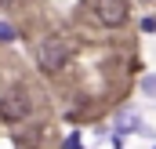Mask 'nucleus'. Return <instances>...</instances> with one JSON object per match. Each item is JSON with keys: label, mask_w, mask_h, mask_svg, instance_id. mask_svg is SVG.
<instances>
[{"label": "nucleus", "mask_w": 156, "mask_h": 149, "mask_svg": "<svg viewBox=\"0 0 156 149\" xmlns=\"http://www.w3.org/2000/svg\"><path fill=\"white\" fill-rule=\"evenodd\" d=\"M37 62L44 73H58L66 62H69V47H66V40H44L37 51Z\"/></svg>", "instance_id": "obj_1"}, {"label": "nucleus", "mask_w": 156, "mask_h": 149, "mask_svg": "<svg viewBox=\"0 0 156 149\" xmlns=\"http://www.w3.org/2000/svg\"><path fill=\"white\" fill-rule=\"evenodd\" d=\"M94 15L102 26H123L127 22V0H98Z\"/></svg>", "instance_id": "obj_2"}, {"label": "nucleus", "mask_w": 156, "mask_h": 149, "mask_svg": "<svg viewBox=\"0 0 156 149\" xmlns=\"http://www.w3.org/2000/svg\"><path fill=\"white\" fill-rule=\"evenodd\" d=\"M0 116H4V120H11V124H15V120H26V116H29V98H26L22 91L7 95V98L0 102Z\"/></svg>", "instance_id": "obj_3"}, {"label": "nucleus", "mask_w": 156, "mask_h": 149, "mask_svg": "<svg viewBox=\"0 0 156 149\" xmlns=\"http://www.w3.org/2000/svg\"><path fill=\"white\" fill-rule=\"evenodd\" d=\"M127 127H131V131H142V120H138L134 113H131V116L123 113V116H120V131H127Z\"/></svg>", "instance_id": "obj_4"}, {"label": "nucleus", "mask_w": 156, "mask_h": 149, "mask_svg": "<svg viewBox=\"0 0 156 149\" xmlns=\"http://www.w3.org/2000/svg\"><path fill=\"white\" fill-rule=\"evenodd\" d=\"M0 40H15V26H7V22H0Z\"/></svg>", "instance_id": "obj_5"}, {"label": "nucleus", "mask_w": 156, "mask_h": 149, "mask_svg": "<svg viewBox=\"0 0 156 149\" xmlns=\"http://www.w3.org/2000/svg\"><path fill=\"white\" fill-rule=\"evenodd\" d=\"M62 149H83V146H80V135H69V138L62 142Z\"/></svg>", "instance_id": "obj_6"}, {"label": "nucleus", "mask_w": 156, "mask_h": 149, "mask_svg": "<svg viewBox=\"0 0 156 149\" xmlns=\"http://www.w3.org/2000/svg\"><path fill=\"white\" fill-rule=\"evenodd\" d=\"M142 33H156V18H153V15L142 18Z\"/></svg>", "instance_id": "obj_7"}, {"label": "nucleus", "mask_w": 156, "mask_h": 149, "mask_svg": "<svg viewBox=\"0 0 156 149\" xmlns=\"http://www.w3.org/2000/svg\"><path fill=\"white\" fill-rule=\"evenodd\" d=\"M142 87H145V95H156V76H145Z\"/></svg>", "instance_id": "obj_8"}, {"label": "nucleus", "mask_w": 156, "mask_h": 149, "mask_svg": "<svg viewBox=\"0 0 156 149\" xmlns=\"http://www.w3.org/2000/svg\"><path fill=\"white\" fill-rule=\"evenodd\" d=\"M0 4H7V0H0Z\"/></svg>", "instance_id": "obj_9"}, {"label": "nucleus", "mask_w": 156, "mask_h": 149, "mask_svg": "<svg viewBox=\"0 0 156 149\" xmlns=\"http://www.w3.org/2000/svg\"><path fill=\"white\" fill-rule=\"evenodd\" d=\"M142 4H149V0H142Z\"/></svg>", "instance_id": "obj_10"}]
</instances>
